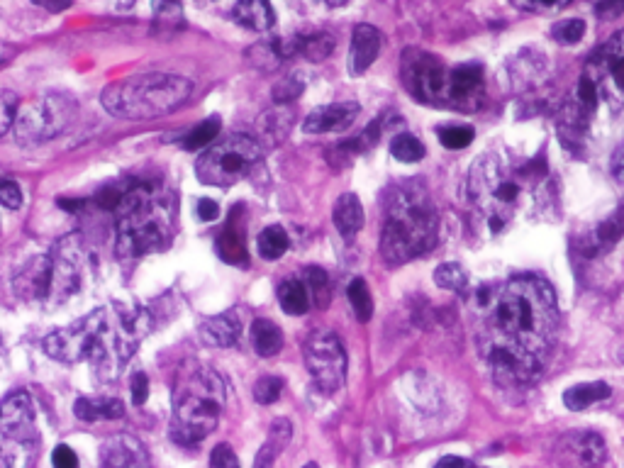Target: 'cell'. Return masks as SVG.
Listing matches in <instances>:
<instances>
[{
	"label": "cell",
	"instance_id": "obj_46",
	"mask_svg": "<svg viewBox=\"0 0 624 468\" xmlns=\"http://www.w3.org/2000/svg\"><path fill=\"white\" fill-rule=\"evenodd\" d=\"M52 464L57 468H76L78 466V456L74 454V449L66 447V444H59L52 454Z\"/></svg>",
	"mask_w": 624,
	"mask_h": 468
},
{
	"label": "cell",
	"instance_id": "obj_25",
	"mask_svg": "<svg viewBox=\"0 0 624 468\" xmlns=\"http://www.w3.org/2000/svg\"><path fill=\"white\" fill-rule=\"evenodd\" d=\"M610 386L607 383L593 381V383H578V386H571L564 393V405L568 410L581 412L588 410L590 405H598L600 400L610 398Z\"/></svg>",
	"mask_w": 624,
	"mask_h": 468
},
{
	"label": "cell",
	"instance_id": "obj_43",
	"mask_svg": "<svg viewBox=\"0 0 624 468\" xmlns=\"http://www.w3.org/2000/svg\"><path fill=\"white\" fill-rule=\"evenodd\" d=\"M210 466L213 468H237L239 459L234 456V451L227 447V444H217L213 449V456H210Z\"/></svg>",
	"mask_w": 624,
	"mask_h": 468
},
{
	"label": "cell",
	"instance_id": "obj_51",
	"mask_svg": "<svg viewBox=\"0 0 624 468\" xmlns=\"http://www.w3.org/2000/svg\"><path fill=\"white\" fill-rule=\"evenodd\" d=\"M10 57H13V49L0 47V64H5V61H10Z\"/></svg>",
	"mask_w": 624,
	"mask_h": 468
},
{
	"label": "cell",
	"instance_id": "obj_4",
	"mask_svg": "<svg viewBox=\"0 0 624 468\" xmlns=\"http://www.w3.org/2000/svg\"><path fill=\"white\" fill-rule=\"evenodd\" d=\"M439 217L429 191L420 181H408L388 195L381 254L390 266L408 264L434 249Z\"/></svg>",
	"mask_w": 624,
	"mask_h": 468
},
{
	"label": "cell",
	"instance_id": "obj_45",
	"mask_svg": "<svg viewBox=\"0 0 624 468\" xmlns=\"http://www.w3.org/2000/svg\"><path fill=\"white\" fill-rule=\"evenodd\" d=\"M595 15L600 20H617L624 15V0H600L595 5Z\"/></svg>",
	"mask_w": 624,
	"mask_h": 468
},
{
	"label": "cell",
	"instance_id": "obj_8",
	"mask_svg": "<svg viewBox=\"0 0 624 468\" xmlns=\"http://www.w3.org/2000/svg\"><path fill=\"white\" fill-rule=\"evenodd\" d=\"M261 144L249 135H227L213 142L195 161V174L205 186L230 188L252 174L261 161Z\"/></svg>",
	"mask_w": 624,
	"mask_h": 468
},
{
	"label": "cell",
	"instance_id": "obj_33",
	"mask_svg": "<svg viewBox=\"0 0 624 468\" xmlns=\"http://www.w3.org/2000/svg\"><path fill=\"white\" fill-rule=\"evenodd\" d=\"M434 281H437V286L444 288V291H456V293H466V286H468L466 271L461 269L459 264L437 266V271H434Z\"/></svg>",
	"mask_w": 624,
	"mask_h": 468
},
{
	"label": "cell",
	"instance_id": "obj_31",
	"mask_svg": "<svg viewBox=\"0 0 624 468\" xmlns=\"http://www.w3.org/2000/svg\"><path fill=\"white\" fill-rule=\"evenodd\" d=\"M390 154L403 164H417L425 159V144L412 135H395L390 142Z\"/></svg>",
	"mask_w": 624,
	"mask_h": 468
},
{
	"label": "cell",
	"instance_id": "obj_40",
	"mask_svg": "<svg viewBox=\"0 0 624 468\" xmlns=\"http://www.w3.org/2000/svg\"><path fill=\"white\" fill-rule=\"evenodd\" d=\"M303 88H305V83H303V78H298V76H286L283 78V81H278L276 86H273V100H276L278 105H286V103H291V100H295L300 96V93H303Z\"/></svg>",
	"mask_w": 624,
	"mask_h": 468
},
{
	"label": "cell",
	"instance_id": "obj_6",
	"mask_svg": "<svg viewBox=\"0 0 624 468\" xmlns=\"http://www.w3.org/2000/svg\"><path fill=\"white\" fill-rule=\"evenodd\" d=\"M227 386L220 373L208 366L181 371L174 390V422L171 437L178 444H195L208 437L225 410Z\"/></svg>",
	"mask_w": 624,
	"mask_h": 468
},
{
	"label": "cell",
	"instance_id": "obj_17",
	"mask_svg": "<svg viewBox=\"0 0 624 468\" xmlns=\"http://www.w3.org/2000/svg\"><path fill=\"white\" fill-rule=\"evenodd\" d=\"M215 247L220 259L227 261V264H247V222L239 215V208H234L230 217H227V225L217 234Z\"/></svg>",
	"mask_w": 624,
	"mask_h": 468
},
{
	"label": "cell",
	"instance_id": "obj_42",
	"mask_svg": "<svg viewBox=\"0 0 624 468\" xmlns=\"http://www.w3.org/2000/svg\"><path fill=\"white\" fill-rule=\"evenodd\" d=\"M571 0H512L517 10H527V13H544V10H559Z\"/></svg>",
	"mask_w": 624,
	"mask_h": 468
},
{
	"label": "cell",
	"instance_id": "obj_3",
	"mask_svg": "<svg viewBox=\"0 0 624 468\" xmlns=\"http://www.w3.org/2000/svg\"><path fill=\"white\" fill-rule=\"evenodd\" d=\"M546 166L542 159L515 161L503 152L483 154L468 174V198L490 232H500L542 198Z\"/></svg>",
	"mask_w": 624,
	"mask_h": 468
},
{
	"label": "cell",
	"instance_id": "obj_49",
	"mask_svg": "<svg viewBox=\"0 0 624 468\" xmlns=\"http://www.w3.org/2000/svg\"><path fill=\"white\" fill-rule=\"evenodd\" d=\"M612 174L620 178V181H624V147L617 149L615 159H612Z\"/></svg>",
	"mask_w": 624,
	"mask_h": 468
},
{
	"label": "cell",
	"instance_id": "obj_29",
	"mask_svg": "<svg viewBox=\"0 0 624 468\" xmlns=\"http://www.w3.org/2000/svg\"><path fill=\"white\" fill-rule=\"evenodd\" d=\"M222 132V122L220 117L213 115L208 120H203L200 125H195L186 137H183V149L188 152H198V149H205L208 144H213Z\"/></svg>",
	"mask_w": 624,
	"mask_h": 468
},
{
	"label": "cell",
	"instance_id": "obj_32",
	"mask_svg": "<svg viewBox=\"0 0 624 468\" xmlns=\"http://www.w3.org/2000/svg\"><path fill=\"white\" fill-rule=\"evenodd\" d=\"M291 122L288 110H271V113L261 115V132H264V137H271L273 142H281L291 132Z\"/></svg>",
	"mask_w": 624,
	"mask_h": 468
},
{
	"label": "cell",
	"instance_id": "obj_19",
	"mask_svg": "<svg viewBox=\"0 0 624 468\" xmlns=\"http://www.w3.org/2000/svg\"><path fill=\"white\" fill-rule=\"evenodd\" d=\"M383 37L373 25H356L351 35V52H349V69L354 76H361L376 61L381 52Z\"/></svg>",
	"mask_w": 624,
	"mask_h": 468
},
{
	"label": "cell",
	"instance_id": "obj_52",
	"mask_svg": "<svg viewBox=\"0 0 624 468\" xmlns=\"http://www.w3.org/2000/svg\"><path fill=\"white\" fill-rule=\"evenodd\" d=\"M327 5H334V8H337V5H347L349 0H325Z\"/></svg>",
	"mask_w": 624,
	"mask_h": 468
},
{
	"label": "cell",
	"instance_id": "obj_28",
	"mask_svg": "<svg viewBox=\"0 0 624 468\" xmlns=\"http://www.w3.org/2000/svg\"><path fill=\"white\" fill-rule=\"evenodd\" d=\"M288 247H291V237H288V232L283 230L281 225L266 227V230L259 234L261 259H266V261L281 259V256L288 252Z\"/></svg>",
	"mask_w": 624,
	"mask_h": 468
},
{
	"label": "cell",
	"instance_id": "obj_7",
	"mask_svg": "<svg viewBox=\"0 0 624 468\" xmlns=\"http://www.w3.org/2000/svg\"><path fill=\"white\" fill-rule=\"evenodd\" d=\"M191 81L174 74H139L110 83L103 108L120 120H156L181 108L191 98Z\"/></svg>",
	"mask_w": 624,
	"mask_h": 468
},
{
	"label": "cell",
	"instance_id": "obj_13",
	"mask_svg": "<svg viewBox=\"0 0 624 468\" xmlns=\"http://www.w3.org/2000/svg\"><path fill=\"white\" fill-rule=\"evenodd\" d=\"M588 76L598 86L600 98L612 108H624V30L617 32L610 42L590 59Z\"/></svg>",
	"mask_w": 624,
	"mask_h": 468
},
{
	"label": "cell",
	"instance_id": "obj_12",
	"mask_svg": "<svg viewBox=\"0 0 624 468\" xmlns=\"http://www.w3.org/2000/svg\"><path fill=\"white\" fill-rule=\"evenodd\" d=\"M303 356L315 386L325 393H334L347 378V351L334 332L317 330L303 344Z\"/></svg>",
	"mask_w": 624,
	"mask_h": 468
},
{
	"label": "cell",
	"instance_id": "obj_36",
	"mask_svg": "<svg viewBox=\"0 0 624 468\" xmlns=\"http://www.w3.org/2000/svg\"><path fill=\"white\" fill-rule=\"evenodd\" d=\"M303 281L308 283L312 300H315L317 305L327 303V298H330V278H327L325 271L317 269V266H310V269H305L303 273Z\"/></svg>",
	"mask_w": 624,
	"mask_h": 468
},
{
	"label": "cell",
	"instance_id": "obj_30",
	"mask_svg": "<svg viewBox=\"0 0 624 468\" xmlns=\"http://www.w3.org/2000/svg\"><path fill=\"white\" fill-rule=\"evenodd\" d=\"M347 298L351 303V310H354L356 320L369 322L373 317V298L369 291V283H366L364 278H354L347 288Z\"/></svg>",
	"mask_w": 624,
	"mask_h": 468
},
{
	"label": "cell",
	"instance_id": "obj_14",
	"mask_svg": "<svg viewBox=\"0 0 624 468\" xmlns=\"http://www.w3.org/2000/svg\"><path fill=\"white\" fill-rule=\"evenodd\" d=\"M486 96V76L478 64H461L449 69V108L476 110Z\"/></svg>",
	"mask_w": 624,
	"mask_h": 468
},
{
	"label": "cell",
	"instance_id": "obj_38",
	"mask_svg": "<svg viewBox=\"0 0 624 468\" xmlns=\"http://www.w3.org/2000/svg\"><path fill=\"white\" fill-rule=\"evenodd\" d=\"M585 35V22L578 18L571 20H561L551 27V37L559 44H578Z\"/></svg>",
	"mask_w": 624,
	"mask_h": 468
},
{
	"label": "cell",
	"instance_id": "obj_47",
	"mask_svg": "<svg viewBox=\"0 0 624 468\" xmlns=\"http://www.w3.org/2000/svg\"><path fill=\"white\" fill-rule=\"evenodd\" d=\"M195 213H198L203 222H213L217 220V215H220V205L210 198H200L198 203H195Z\"/></svg>",
	"mask_w": 624,
	"mask_h": 468
},
{
	"label": "cell",
	"instance_id": "obj_21",
	"mask_svg": "<svg viewBox=\"0 0 624 468\" xmlns=\"http://www.w3.org/2000/svg\"><path fill=\"white\" fill-rule=\"evenodd\" d=\"M232 18L237 25L252 32L271 30L273 22H276L269 0H237V5L232 8Z\"/></svg>",
	"mask_w": 624,
	"mask_h": 468
},
{
	"label": "cell",
	"instance_id": "obj_35",
	"mask_svg": "<svg viewBox=\"0 0 624 468\" xmlns=\"http://www.w3.org/2000/svg\"><path fill=\"white\" fill-rule=\"evenodd\" d=\"M283 388H286V383H283V378L278 376H264L256 381L254 386V398L259 405H273L278 403V398L283 395Z\"/></svg>",
	"mask_w": 624,
	"mask_h": 468
},
{
	"label": "cell",
	"instance_id": "obj_44",
	"mask_svg": "<svg viewBox=\"0 0 624 468\" xmlns=\"http://www.w3.org/2000/svg\"><path fill=\"white\" fill-rule=\"evenodd\" d=\"M130 388H132V403L135 405H144L149 398V378L147 373L137 371L135 376L130 378Z\"/></svg>",
	"mask_w": 624,
	"mask_h": 468
},
{
	"label": "cell",
	"instance_id": "obj_9",
	"mask_svg": "<svg viewBox=\"0 0 624 468\" xmlns=\"http://www.w3.org/2000/svg\"><path fill=\"white\" fill-rule=\"evenodd\" d=\"M39 451V432L35 420V405L30 395H8L0 403V464L30 466Z\"/></svg>",
	"mask_w": 624,
	"mask_h": 468
},
{
	"label": "cell",
	"instance_id": "obj_37",
	"mask_svg": "<svg viewBox=\"0 0 624 468\" xmlns=\"http://www.w3.org/2000/svg\"><path fill=\"white\" fill-rule=\"evenodd\" d=\"M439 135V142H442V147L447 149H466L468 144L473 142V127L468 125H451V127H442V130L437 132Z\"/></svg>",
	"mask_w": 624,
	"mask_h": 468
},
{
	"label": "cell",
	"instance_id": "obj_23",
	"mask_svg": "<svg viewBox=\"0 0 624 468\" xmlns=\"http://www.w3.org/2000/svg\"><path fill=\"white\" fill-rule=\"evenodd\" d=\"M78 420L98 422V420H120L125 415V405L117 398H78L74 405Z\"/></svg>",
	"mask_w": 624,
	"mask_h": 468
},
{
	"label": "cell",
	"instance_id": "obj_15",
	"mask_svg": "<svg viewBox=\"0 0 624 468\" xmlns=\"http://www.w3.org/2000/svg\"><path fill=\"white\" fill-rule=\"evenodd\" d=\"M361 108L354 100H344V103H330L315 108L305 117L303 132L305 135H330V132H344L359 117Z\"/></svg>",
	"mask_w": 624,
	"mask_h": 468
},
{
	"label": "cell",
	"instance_id": "obj_50",
	"mask_svg": "<svg viewBox=\"0 0 624 468\" xmlns=\"http://www.w3.org/2000/svg\"><path fill=\"white\" fill-rule=\"evenodd\" d=\"M439 466H468V461L456 459V456H447V459L439 461Z\"/></svg>",
	"mask_w": 624,
	"mask_h": 468
},
{
	"label": "cell",
	"instance_id": "obj_39",
	"mask_svg": "<svg viewBox=\"0 0 624 468\" xmlns=\"http://www.w3.org/2000/svg\"><path fill=\"white\" fill-rule=\"evenodd\" d=\"M18 110H20L18 96L0 88V137H3L5 132L15 125V115H18Z\"/></svg>",
	"mask_w": 624,
	"mask_h": 468
},
{
	"label": "cell",
	"instance_id": "obj_22",
	"mask_svg": "<svg viewBox=\"0 0 624 468\" xmlns=\"http://www.w3.org/2000/svg\"><path fill=\"white\" fill-rule=\"evenodd\" d=\"M332 220L337 232L342 234L344 239H354L361 227H364V205H361V200L356 198L354 193H344L342 198L334 203Z\"/></svg>",
	"mask_w": 624,
	"mask_h": 468
},
{
	"label": "cell",
	"instance_id": "obj_1",
	"mask_svg": "<svg viewBox=\"0 0 624 468\" xmlns=\"http://www.w3.org/2000/svg\"><path fill=\"white\" fill-rule=\"evenodd\" d=\"M476 344L493 378L525 386L542 376L559 332L551 286L537 276H517L481 288L473 298Z\"/></svg>",
	"mask_w": 624,
	"mask_h": 468
},
{
	"label": "cell",
	"instance_id": "obj_16",
	"mask_svg": "<svg viewBox=\"0 0 624 468\" xmlns=\"http://www.w3.org/2000/svg\"><path fill=\"white\" fill-rule=\"evenodd\" d=\"M100 461L113 468H135L147 466L149 454L144 444L130 434H115L100 444Z\"/></svg>",
	"mask_w": 624,
	"mask_h": 468
},
{
	"label": "cell",
	"instance_id": "obj_26",
	"mask_svg": "<svg viewBox=\"0 0 624 468\" xmlns=\"http://www.w3.org/2000/svg\"><path fill=\"white\" fill-rule=\"evenodd\" d=\"M249 339H252V347L259 356H276L278 351L283 349V332L276 322L264 320H254L252 330H249Z\"/></svg>",
	"mask_w": 624,
	"mask_h": 468
},
{
	"label": "cell",
	"instance_id": "obj_48",
	"mask_svg": "<svg viewBox=\"0 0 624 468\" xmlns=\"http://www.w3.org/2000/svg\"><path fill=\"white\" fill-rule=\"evenodd\" d=\"M39 8L49 10V13H64L71 5V0H35Z\"/></svg>",
	"mask_w": 624,
	"mask_h": 468
},
{
	"label": "cell",
	"instance_id": "obj_24",
	"mask_svg": "<svg viewBox=\"0 0 624 468\" xmlns=\"http://www.w3.org/2000/svg\"><path fill=\"white\" fill-rule=\"evenodd\" d=\"M278 303H281L283 312H288V315H305L312 303L308 283L303 278H288V281H283L278 286Z\"/></svg>",
	"mask_w": 624,
	"mask_h": 468
},
{
	"label": "cell",
	"instance_id": "obj_5",
	"mask_svg": "<svg viewBox=\"0 0 624 468\" xmlns=\"http://www.w3.org/2000/svg\"><path fill=\"white\" fill-rule=\"evenodd\" d=\"M117 213V254L122 259L164 249L174 230V208L169 193L149 183H127Z\"/></svg>",
	"mask_w": 624,
	"mask_h": 468
},
{
	"label": "cell",
	"instance_id": "obj_20",
	"mask_svg": "<svg viewBox=\"0 0 624 468\" xmlns=\"http://www.w3.org/2000/svg\"><path fill=\"white\" fill-rule=\"evenodd\" d=\"M242 332L239 325V315L234 310L222 312V315H213L200 325V339H203L208 347H234Z\"/></svg>",
	"mask_w": 624,
	"mask_h": 468
},
{
	"label": "cell",
	"instance_id": "obj_10",
	"mask_svg": "<svg viewBox=\"0 0 624 468\" xmlns=\"http://www.w3.org/2000/svg\"><path fill=\"white\" fill-rule=\"evenodd\" d=\"M76 100L64 93H52L32 100L15 115V139L20 144H42L59 137L76 120Z\"/></svg>",
	"mask_w": 624,
	"mask_h": 468
},
{
	"label": "cell",
	"instance_id": "obj_2",
	"mask_svg": "<svg viewBox=\"0 0 624 468\" xmlns=\"http://www.w3.org/2000/svg\"><path fill=\"white\" fill-rule=\"evenodd\" d=\"M147 334V310L113 305V308L93 310L74 325L52 332L42 342V349L44 354L64 364L91 361L103 378H115Z\"/></svg>",
	"mask_w": 624,
	"mask_h": 468
},
{
	"label": "cell",
	"instance_id": "obj_41",
	"mask_svg": "<svg viewBox=\"0 0 624 468\" xmlns=\"http://www.w3.org/2000/svg\"><path fill=\"white\" fill-rule=\"evenodd\" d=\"M0 205L8 210H18L22 205V191L10 178H0Z\"/></svg>",
	"mask_w": 624,
	"mask_h": 468
},
{
	"label": "cell",
	"instance_id": "obj_27",
	"mask_svg": "<svg viewBox=\"0 0 624 468\" xmlns=\"http://www.w3.org/2000/svg\"><path fill=\"white\" fill-rule=\"evenodd\" d=\"M293 437V427L288 420H276L269 429V437H266L264 447H261L259 456H256V468L261 466H271L273 461L278 459V454L281 451H286L288 442H291Z\"/></svg>",
	"mask_w": 624,
	"mask_h": 468
},
{
	"label": "cell",
	"instance_id": "obj_11",
	"mask_svg": "<svg viewBox=\"0 0 624 468\" xmlns=\"http://www.w3.org/2000/svg\"><path fill=\"white\" fill-rule=\"evenodd\" d=\"M400 76L420 103L449 108V69L439 57L422 49H405Z\"/></svg>",
	"mask_w": 624,
	"mask_h": 468
},
{
	"label": "cell",
	"instance_id": "obj_18",
	"mask_svg": "<svg viewBox=\"0 0 624 468\" xmlns=\"http://www.w3.org/2000/svg\"><path fill=\"white\" fill-rule=\"evenodd\" d=\"M605 449V439L595 432H571L556 447L564 461L573 464H600L605 459Z\"/></svg>",
	"mask_w": 624,
	"mask_h": 468
},
{
	"label": "cell",
	"instance_id": "obj_34",
	"mask_svg": "<svg viewBox=\"0 0 624 468\" xmlns=\"http://www.w3.org/2000/svg\"><path fill=\"white\" fill-rule=\"evenodd\" d=\"M622 234H624V205L620 210H615V213L607 217L603 225L595 230V244H598V247H612Z\"/></svg>",
	"mask_w": 624,
	"mask_h": 468
}]
</instances>
